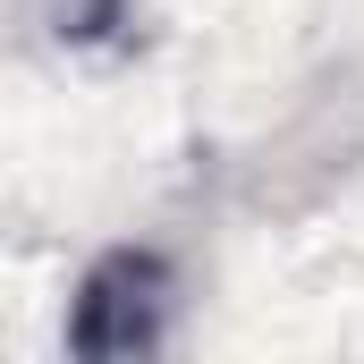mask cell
I'll list each match as a JSON object with an SVG mask.
<instances>
[{"label":"cell","instance_id":"1","mask_svg":"<svg viewBox=\"0 0 364 364\" xmlns=\"http://www.w3.org/2000/svg\"><path fill=\"white\" fill-rule=\"evenodd\" d=\"M170 305H178V272L153 246H110L77 296H68V356L119 364V356H153L170 339Z\"/></svg>","mask_w":364,"mask_h":364}]
</instances>
